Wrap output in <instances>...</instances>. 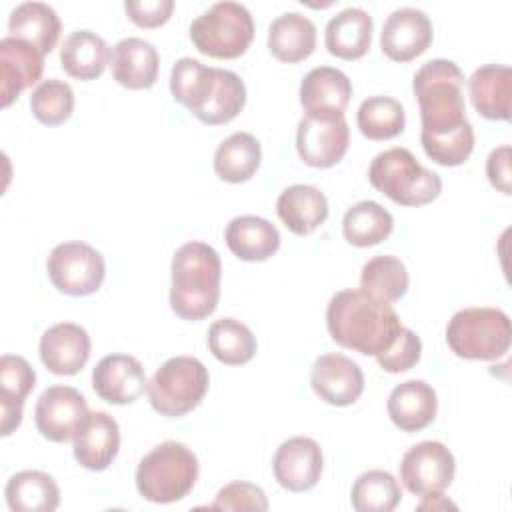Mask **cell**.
<instances>
[{
  "mask_svg": "<svg viewBox=\"0 0 512 512\" xmlns=\"http://www.w3.org/2000/svg\"><path fill=\"white\" fill-rule=\"evenodd\" d=\"M462 86V70L446 58L424 62L412 78L420 106V142L426 156L440 166H460L474 150Z\"/></svg>",
  "mask_w": 512,
  "mask_h": 512,
  "instance_id": "cell-1",
  "label": "cell"
},
{
  "mask_svg": "<svg viewBox=\"0 0 512 512\" xmlns=\"http://www.w3.org/2000/svg\"><path fill=\"white\" fill-rule=\"evenodd\" d=\"M326 328L342 348L376 358L392 344L402 322L390 302L346 288L330 298Z\"/></svg>",
  "mask_w": 512,
  "mask_h": 512,
  "instance_id": "cell-2",
  "label": "cell"
},
{
  "mask_svg": "<svg viewBox=\"0 0 512 512\" xmlns=\"http://www.w3.org/2000/svg\"><path fill=\"white\" fill-rule=\"evenodd\" d=\"M170 308L182 320L210 316L220 300L222 262L218 252L200 240L182 244L172 256Z\"/></svg>",
  "mask_w": 512,
  "mask_h": 512,
  "instance_id": "cell-3",
  "label": "cell"
},
{
  "mask_svg": "<svg viewBox=\"0 0 512 512\" xmlns=\"http://www.w3.org/2000/svg\"><path fill=\"white\" fill-rule=\"evenodd\" d=\"M198 478V458L182 442L166 440L154 446L136 468L140 496L154 504H170L186 498Z\"/></svg>",
  "mask_w": 512,
  "mask_h": 512,
  "instance_id": "cell-4",
  "label": "cell"
},
{
  "mask_svg": "<svg viewBox=\"0 0 512 512\" xmlns=\"http://www.w3.org/2000/svg\"><path fill=\"white\" fill-rule=\"evenodd\" d=\"M370 184L400 206H424L442 192L436 172L424 168L408 148H388L368 166Z\"/></svg>",
  "mask_w": 512,
  "mask_h": 512,
  "instance_id": "cell-5",
  "label": "cell"
},
{
  "mask_svg": "<svg viewBox=\"0 0 512 512\" xmlns=\"http://www.w3.org/2000/svg\"><path fill=\"white\" fill-rule=\"evenodd\" d=\"M510 340V318L500 308H462L446 326V342L450 350L466 360L502 358L510 348Z\"/></svg>",
  "mask_w": 512,
  "mask_h": 512,
  "instance_id": "cell-6",
  "label": "cell"
},
{
  "mask_svg": "<svg viewBox=\"0 0 512 512\" xmlns=\"http://www.w3.org/2000/svg\"><path fill=\"white\" fill-rule=\"evenodd\" d=\"M254 38V20L250 10L232 0L216 2L190 24V40L198 52L232 60L242 56Z\"/></svg>",
  "mask_w": 512,
  "mask_h": 512,
  "instance_id": "cell-7",
  "label": "cell"
},
{
  "mask_svg": "<svg viewBox=\"0 0 512 512\" xmlns=\"http://www.w3.org/2000/svg\"><path fill=\"white\" fill-rule=\"evenodd\" d=\"M208 368L194 356L168 358L148 380L146 394L150 406L168 418H178L194 410L208 392Z\"/></svg>",
  "mask_w": 512,
  "mask_h": 512,
  "instance_id": "cell-8",
  "label": "cell"
},
{
  "mask_svg": "<svg viewBox=\"0 0 512 512\" xmlns=\"http://www.w3.org/2000/svg\"><path fill=\"white\" fill-rule=\"evenodd\" d=\"M46 270L50 282L68 296L94 294L106 276L102 254L80 240L54 246L46 260Z\"/></svg>",
  "mask_w": 512,
  "mask_h": 512,
  "instance_id": "cell-9",
  "label": "cell"
},
{
  "mask_svg": "<svg viewBox=\"0 0 512 512\" xmlns=\"http://www.w3.org/2000/svg\"><path fill=\"white\" fill-rule=\"evenodd\" d=\"M456 472L452 452L438 440H424L408 448L400 460V480L416 496L446 490Z\"/></svg>",
  "mask_w": 512,
  "mask_h": 512,
  "instance_id": "cell-10",
  "label": "cell"
},
{
  "mask_svg": "<svg viewBox=\"0 0 512 512\" xmlns=\"http://www.w3.org/2000/svg\"><path fill=\"white\" fill-rule=\"evenodd\" d=\"M350 144V128L344 116L304 114L296 130V150L304 164L330 168L338 164Z\"/></svg>",
  "mask_w": 512,
  "mask_h": 512,
  "instance_id": "cell-11",
  "label": "cell"
},
{
  "mask_svg": "<svg viewBox=\"0 0 512 512\" xmlns=\"http://www.w3.org/2000/svg\"><path fill=\"white\" fill-rule=\"evenodd\" d=\"M88 414L86 398L72 386H48L34 408L38 432L50 442H68Z\"/></svg>",
  "mask_w": 512,
  "mask_h": 512,
  "instance_id": "cell-12",
  "label": "cell"
},
{
  "mask_svg": "<svg viewBox=\"0 0 512 512\" xmlns=\"http://www.w3.org/2000/svg\"><path fill=\"white\" fill-rule=\"evenodd\" d=\"M432 22L420 8L402 6L388 14L380 32V48L394 62H410L432 44Z\"/></svg>",
  "mask_w": 512,
  "mask_h": 512,
  "instance_id": "cell-13",
  "label": "cell"
},
{
  "mask_svg": "<svg viewBox=\"0 0 512 512\" xmlns=\"http://www.w3.org/2000/svg\"><path fill=\"white\" fill-rule=\"evenodd\" d=\"M322 450L314 438L294 436L284 440L272 458L276 482L290 492L314 488L322 476Z\"/></svg>",
  "mask_w": 512,
  "mask_h": 512,
  "instance_id": "cell-14",
  "label": "cell"
},
{
  "mask_svg": "<svg viewBox=\"0 0 512 512\" xmlns=\"http://www.w3.org/2000/svg\"><path fill=\"white\" fill-rule=\"evenodd\" d=\"M310 384L318 398L326 404L350 406L364 390V374L352 358L338 352H328L314 360Z\"/></svg>",
  "mask_w": 512,
  "mask_h": 512,
  "instance_id": "cell-15",
  "label": "cell"
},
{
  "mask_svg": "<svg viewBox=\"0 0 512 512\" xmlns=\"http://www.w3.org/2000/svg\"><path fill=\"white\" fill-rule=\"evenodd\" d=\"M90 336L86 328L74 322L50 326L38 344L42 364L56 376L78 374L90 358Z\"/></svg>",
  "mask_w": 512,
  "mask_h": 512,
  "instance_id": "cell-16",
  "label": "cell"
},
{
  "mask_svg": "<svg viewBox=\"0 0 512 512\" xmlns=\"http://www.w3.org/2000/svg\"><path fill=\"white\" fill-rule=\"evenodd\" d=\"M74 458L80 466L92 472L106 470L120 448L118 422L102 410L88 412L76 428L74 436Z\"/></svg>",
  "mask_w": 512,
  "mask_h": 512,
  "instance_id": "cell-17",
  "label": "cell"
},
{
  "mask_svg": "<svg viewBox=\"0 0 512 512\" xmlns=\"http://www.w3.org/2000/svg\"><path fill=\"white\" fill-rule=\"evenodd\" d=\"M146 384L144 366L128 354H108L92 370L94 392L110 404H132L146 390Z\"/></svg>",
  "mask_w": 512,
  "mask_h": 512,
  "instance_id": "cell-18",
  "label": "cell"
},
{
  "mask_svg": "<svg viewBox=\"0 0 512 512\" xmlns=\"http://www.w3.org/2000/svg\"><path fill=\"white\" fill-rule=\"evenodd\" d=\"M44 70V56L24 40H0V104L8 108L22 90L36 84Z\"/></svg>",
  "mask_w": 512,
  "mask_h": 512,
  "instance_id": "cell-19",
  "label": "cell"
},
{
  "mask_svg": "<svg viewBox=\"0 0 512 512\" xmlns=\"http://www.w3.org/2000/svg\"><path fill=\"white\" fill-rule=\"evenodd\" d=\"M350 96V78L332 66H316L300 82V104L306 114L344 116Z\"/></svg>",
  "mask_w": 512,
  "mask_h": 512,
  "instance_id": "cell-20",
  "label": "cell"
},
{
  "mask_svg": "<svg viewBox=\"0 0 512 512\" xmlns=\"http://www.w3.org/2000/svg\"><path fill=\"white\" fill-rule=\"evenodd\" d=\"M160 56L156 48L136 36L122 38L110 54L112 78L128 90H146L158 78Z\"/></svg>",
  "mask_w": 512,
  "mask_h": 512,
  "instance_id": "cell-21",
  "label": "cell"
},
{
  "mask_svg": "<svg viewBox=\"0 0 512 512\" xmlns=\"http://www.w3.org/2000/svg\"><path fill=\"white\" fill-rule=\"evenodd\" d=\"M386 410L396 428L402 432H418L436 418L438 398L428 382L406 380L392 388Z\"/></svg>",
  "mask_w": 512,
  "mask_h": 512,
  "instance_id": "cell-22",
  "label": "cell"
},
{
  "mask_svg": "<svg viewBox=\"0 0 512 512\" xmlns=\"http://www.w3.org/2000/svg\"><path fill=\"white\" fill-rule=\"evenodd\" d=\"M372 16L360 6H348L334 14L324 30L326 50L342 60L362 58L372 44Z\"/></svg>",
  "mask_w": 512,
  "mask_h": 512,
  "instance_id": "cell-23",
  "label": "cell"
},
{
  "mask_svg": "<svg viewBox=\"0 0 512 512\" xmlns=\"http://www.w3.org/2000/svg\"><path fill=\"white\" fill-rule=\"evenodd\" d=\"M474 110L488 120H510L512 72L502 64H484L468 80Z\"/></svg>",
  "mask_w": 512,
  "mask_h": 512,
  "instance_id": "cell-24",
  "label": "cell"
},
{
  "mask_svg": "<svg viewBox=\"0 0 512 512\" xmlns=\"http://www.w3.org/2000/svg\"><path fill=\"white\" fill-rule=\"evenodd\" d=\"M276 214L290 232L306 236L328 218V200L316 186L292 184L280 192Z\"/></svg>",
  "mask_w": 512,
  "mask_h": 512,
  "instance_id": "cell-25",
  "label": "cell"
},
{
  "mask_svg": "<svg viewBox=\"0 0 512 512\" xmlns=\"http://www.w3.org/2000/svg\"><path fill=\"white\" fill-rule=\"evenodd\" d=\"M224 240L234 256L246 262H262L280 248V232L262 216L244 214L226 224Z\"/></svg>",
  "mask_w": 512,
  "mask_h": 512,
  "instance_id": "cell-26",
  "label": "cell"
},
{
  "mask_svg": "<svg viewBox=\"0 0 512 512\" xmlns=\"http://www.w3.org/2000/svg\"><path fill=\"white\" fill-rule=\"evenodd\" d=\"M8 30L12 38L24 40L46 56L60 38V18L56 10L44 2H22L12 8L8 16Z\"/></svg>",
  "mask_w": 512,
  "mask_h": 512,
  "instance_id": "cell-27",
  "label": "cell"
},
{
  "mask_svg": "<svg viewBox=\"0 0 512 512\" xmlns=\"http://www.w3.org/2000/svg\"><path fill=\"white\" fill-rule=\"evenodd\" d=\"M268 48L280 62H300L316 48V26L300 12L276 16L268 28Z\"/></svg>",
  "mask_w": 512,
  "mask_h": 512,
  "instance_id": "cell-28",
  "label": "cell"
},
{
  "mask_svg": "<svg viewBox=\"0 0 512 512\" xmlns=\"http://www.w3.org/2000/svg\"><path fill=\"white\" fill-rule=\"evenodd\" d=\"M110 60L108 44L92 30H74L60 48V64L64 72L78 80H94L102 76Z\"/></svg>",
  "mask_w": 512,
  "mask_h": 512,
  "instance_id": "cell-29",
  "label": "cell"
},
{
  "mask_svg": "<svg viewBox=\"0 0 512 512\" xmlns=\"http://www.w3.org/2000/svg\"><path fill=\"white\" fill-rule=\"evenodd\" d=\"M4 496L12 512H54L60 504L58 484L42 470H22L10 476Z\"/></svg>",
  "mask_w": 512,
  "mask_h": 512,
  "instance_id": "cell-30",
  "label": "cell"
},
{
  "mask_svg": "<svg viewBox=\"0 0 512 512\" xmlns=\"http://www.w3.org/2000/svg\"><path fill=\"white\" fill-rule=\"evenodd\" d=\"M262 160V146L250 132H234L214 152V172L230 184L250 180Z\"/></svg>",
  "mask_w": 512,
  "mask_h": 512,
  "instance_id": "cell-31",
  "label": "cell"
},
{
  "mask_svg": "<svg viewBox=\"0 0 512 512\" xmlns=\"http://www.w3.org/2000/svg\"><path fill=\"white\" fill-rule=\"evenodd\" d=\"M216 86V68L196 58H180L170 72L172 98L188 108L194 116L208 104Z\"/></svg>",
  "mask_w": 512,
  "mask_h": 512,
  "instance_id": "cell-32",
  "label": "cell"
},
{
  "mask_svg": "<svg viewBox=\"0 0 512 512\" xmlns=\"http://www.w3.org/2000/svg\"><path fill=\"white\" fill-rule=\"evenodd\" d=\"M394 230L392 214L374 200H362L350 206L342 218L344 238L358 248H368L386 240Z\"/></svg>",
  "mask_w": 512,
  "mask_h": 512,
  "instance_id": "cell-33",
  "label": "cell"
},
{
  "mask_svg": "<svg viewBox=\"0 0 512 512\" xmlns=\"http://www.w3.org/2000/svg\"><path fill=\"white\" fill-rule=\"evenodd\" d=\"M208 348L216 360L228 366H240L254 358L256 336L236 318H220L208 330Z\"/></svg>",
  "mask_w": 512,
  "mask_h": 512,
  "instance_id": "cell-34",
  "label": "cell"
},
{
  "mask_svg": "<svg viewBox=\"0 0 512 512\" xmlns=\"http://www.w3.org/2000/svg\"><path fill=\"white\" fill-rule=\"evenodd\" d=\"M408 282L404 262L388 254L370 258L360 272V290L384 302L400 300L408 290Z\"/></svg>",
  "mask_w": 512,
  "mask_h": 512,
  "instance_id": "cell-35",
  "label": "cell"
},
{
  "mask_svg": "<svg viewBox=\"0 0 512 512\" xmlns=\"http://www.w3.org/2000/svg\"><path fill=\"white\" fill-rule=\"evenodd\" d=\"M356 124L368 140H388L406 126L404 106L390 96H368L356 112Z\"/></svg>",
  "mask_w": 512,
  "mask_h": 512,
  "instance_id": "cell-36",
  "label": "cell"
},
{
  "mask_svg": "<svg viewBox=\"0 0 512 512\" xmlns=\"http://www.w3.org/2000/svg\"><path fill=\"white\" fill-rule=\"evenodd\" d=\"M400 500V484L386 470H368L360 474L350 490L352 508L358 512H390Z\"/></svg>",
  "mask_w": 512,
  "mask_h": 512,
  "instance_id": "cell-37",
  "label": "cell"
},
{
  "mask_svg": "<svg viewBox=\"0 0 512 512\" xmlns=\"http://www.w3.org/2000/svg\"><path fill=\"white\" fill-rule=\"evenodd\" d=\"M246 104V86L244 80L224 68H216V86L208 100V104L196 114V118L204 124L216 126L234 120Z\"/></svg>",
  "mask_w": 512,
  "mask_h": 512,
  "instance_id": "cell-38",
  "label": "cell"
},
{
  "mask_svg": "<svg viewBox=\"0 0 512 512\" xmlns=\"http://www.w3.org/2000/svg\"><path fill=\"white\" fill-rule=\"evenodd\" d=\"M30 110L46 126L64 124L74 110V90L58 78L42 80L30 94Z\"/></svg>",
  "mask_w": 512,
  "mask_h": 512,
  "instance_id": "cell-39",
  "label": "cell"
},
{
  "mask_svg": "<svg viewBox=\"0 0 512 512\" xmlns=\"http://www.w3.org/2000/svg\"><path fill=\"white\" fill-rule=\"evenodd\" d=\"M36 386V372L26 358L4 354L0 358V398L22 402Z\"/></svg>",
  "mask_w": 512,
  "mask_h": 512,
  "instance_id": "cell-40",
  "label": "cell"
},
{
  "mask_svg": "<svg viewBox=\"0 0 512 512\" xmlns=\"http://www.w3.org/2000/svg\"><path fill=\"white\" fill-rule=\"evenodd\" d=\"M420 354H422L420 338L410 328L402 326L396 338L392 340V344L384 352H380L376 360L382 370L390 374H398L416 366L420 360Z\"/></svg>",
  "mask_w": 512,
  "mask_h": 512,
  "instance_id": "cell-41",
  "label": "cell"
},
{
  "mask_svg": "<svg viewBox=\"0 0 512 512\" xmlns=\"http://www.w3.org/2000/svg\"><path fill=\"white\" fill-rule=\"evenodd\" d=\"M212 510H268V498L264 490L250 482H230L218 490L214 502L210 504Z\"/></svg>",
  "mask_w": 512,
  "mask_h": 512,
  "instance_id": "cell-42",
  "label": "cell"
},
{
  "mask_svg": "<svg viewBox=\"0 0 512 512\" xmlns=\"http://www.w3.org/2000/svg\"><path fill=\"white\" fill-rule=\"evenodd\" d=\"M124 10L134 24L142 28H156L170 18L174 0H126Z\"/></svg>",
  "mask_w": 512,
  "mask_h": 512,
  "instance_id": "cell-43",
  "label": "cell"
},
{
  "mask_svg": "<svg viewBox=\"0 0 512 512\" xmlns=\"http://www.w3.org/2000/svg\"><path fill=\"white\" fill-rule=\"evenodd\" d=\"M486 176L498 192H502V194L512 192V186H510V146L508 144L498 146L488 154Z\"/></svg>",
  "mask_w": 512,
  "mask_h": 512,
  "instance_id": "cell-44",
  "label": "cell"
},
{
  "mask_svg": "<svg viewBox=\"0 0 512 512\" xmlns=\"http://www.w3.org/2000/svg\"><path fill=\"white\" fill-rule=\"evenodd\" d=\"M0 408H2V428L0 434L2 436H10L22 422V402L16 400H8V398H0Z\"/></svg>",
  "mask_w": 512,
  "mask_h": 512,
  "instance_id": "cell-45",
  "label": "cell"
}]
</instances>
